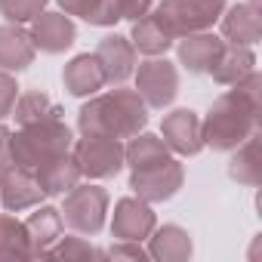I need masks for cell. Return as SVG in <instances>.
<instances>
[{
	"label": "cell",
	"instance_id": "obj_29",
	"mask_svg": "<svg viewBox=\"0 0 262 262\" xmlns=\"http://www.w3.org/2000/svg\"><path fill=\"white\" fill-rule=\"evenodd\" d=\"M47 4L50 0H0V16H4L7 22L22 25V22L37 19L47 10Z\"/></svg>",
	"mask_w": 262,
	"mask_h": 262
},
{
	"label": "cell",
	"instance_id": "obj_4",
	"mask_svg": "<svg viewBox=\"0 0 262 262\" xmlns=\"http://www.w3.org/2000/svg\"><path fill=\"white\" fill-rule=\"evenodd\" d=\"M222 13H225V0H161L151 10V16L167 28L173 40L194 31H210Z\"/></svg>",
	"mask_w": 262,
	"mask_h": 262
},
{
	"label": "cell",
	"instance_id": "obj_24",
	"mask_svg": "<svg viewBox=\"0 0 262 262\" xmlns=\"http://www.w3.org/2000/svg\"><path fill=\"white\" fill-rule=\"evenodd\" d=\"M59 7L65 16H77V19L99 25V28H111L114 22H120L117 0H59Z\"/></svg>",
	"mask_w": 262,
	"mask_h": 262
},
{
	"label": "cell",
	"instance_id": "obj_23",
	"mask_svg": "<svg viewBox=\"0 0 262 262\" xmlns=\"http://www.w3.org/2000/svg\"><path fill=\"white\" fill-rule=\"evenodd\" d=\"M129 43H133L136 53H142V56H167V50H170L176 40H173V37L167 34V28L148 13V16H142L139 22H133Z\"/></svg>",
	"mask_w": 262,
	"mask_h": 262
},
{
	"label": "cell",
	"instance_id": "obj_32",
	"mask_svg": "<svg viewBox=\"0 0 262 262\" xmlns=\"http://www.w3.org/2000/svg\"><path fill=\"white\" fill-rule=\"evenodd\" d=\"M105 256H114V259H120V256H126V259H151L148 250H142L136 241H117V244H111V250H105Z\"/></svg>",
	"mask_w": 262,
	"mask_h": 262
},
{
	"label": "cell",
	"instance_id": "obj_11",
	"mask_svg": "<svg viewBox=\"0 0 262 262\" xmlns=\"http://www.w3.org/2000/svg\"><path fill=\"white\" fill-rule=\"evenodd\" d=\"M102 65V74H105V83H114L120 86L126 77H133L136 71V47L129 43V37H120V34H108L99 40L96 53H93Z\"/></svg>",
	"mask_w": 262,
	"mask_h": 262
},
{
	"label": "cell",
	"instance_id": "obj_19",
	"mask_svg": "<svg viewBox=\"0 0 262 262\" xmlns=\"http://www.w3.org/2000/svg\"><path fill=\"white\" fill-rule=\"evenodd\" d=\"M34 179H37L40 191L53 198V194H65V191H71L83 176H80L77 161H74V158H71V151H68V155H59V158H53V161L40 164V167L34 170Z\"/></svg>",
	"mask_w": 262,
	"mask_h": 262
},
{
	"label": "cell",
	"instance_id": "obj_31",
	"mask_svg": "<svg viewBox=\"0 0 262 262\" xmlns=\"http://www.w3.org/2000/svg\"><path fill=\"white\" fill-rule=\"evenodd\" d=\"M117 4H120V19H129V22H139L155 10V0H117Z\"/></svg>",
	"mask_w": 262,
	"mask_h": 262
},
{
	"label": "cell",
	"instance_id": "obj_14",
	"mask_svg": "<svg viewBox=\"0 0 262 262\" xmlns=\"http://www.w3.org/2000/svg\"><path fill=\"white\" fill-rule=\"evenodd\" d=\"M219 22H222L225 43L256 47L262 37V16H259V7H253V4H237V7L225 10L219 16Z\"/></svg>",
	"mask_w": 262,
	"mask_h": 262
},
{
	"label": "cell",
	"instance_id": "obj_15",
	"mask_svg": "<svg viewBox=\"0 0 262 262\" xmlns=\"http://www.w3.org/2000/svg\"><path fill=\"white\" fill-rule=\"evenodd\" d=\"M222 47H225L222 37H216V34H210V31H194V34L179 37L176 53H179V62H182L191 74H207V71L213 68L216 56L222 53Z\"/></svg>",
	"mask_w": 262,
	"mask_h": 262
},
{
	"label": "cell",
	"instance_id": "obj_22",
	"mask_svg": "<svg viewBox=\"0 0 262 262\" xmlns=\"http://www.w3.org/2000/svg\"><path fill=\"white\" fill-rule=\"evenodd\" d=\"M228 176L241 185L256 188L262 182V151H259V133H253L250 139H244L234 148V158L228 164Z\"/></svg>",
	"mask_w": 262,
	"mask_h": 262
},
{
	"label": "cell",
	"instance_id": "obj_2",
	"mask_svg": "<svg viewBox=\"0 0 262 262\" xmlns=\"http://www.w3.org/2000/svg\"><path fill=\"white\" fill-rule=\"evenodd\" d=\"M145 123H148V105L136 90H123V86L93 96L77 111V126L83 136L96 133L111 139H133L145 129Z\"/></svg>",
	"mask_w": 262,
	"mask_h": 262
},
{
	"label": "cell",
	"instance_id": "obj_26",
	"mask_svg": "<svg viewBox=\"0 0 262 262\" xmlns=\"http://www.w3.org/2000/svg\"><path fill=\"white\" fill-rule=\"evenodd\" d=\"M62 108L40 90H28V93H19L16 105H13V117L19 126L25 123H37V120H50V117H59Z\"/></svg>",
	"mask_w": 262,
	"mask_h": 262
},
{
	"label": "cell",
	"instance_id": "obj_13",
	"mask_svg": "<svg viewBox=\"0 0 262 262\" xmlns=\"http://www.w3.org/2000/svg\"><path fill=\"white\" fill-rule=\"evenodd\" d=\"M43 191L34 179V173L19 170V167H7L4 170V188H0V207L10 213H22V210H34L40 204Z\"/></svg>",
	"mask_w": 262,
	"mask_h": 262
},
{
	"label": "cell",
	"instance_id": "obj_7",
	"mask_svg": "<svg viewBox=\"0 0 262 262\" xmlns=\"http://www.w3.org/2000/svg\"><path fill=\"white\" fill-rule=\"evenodd\" d=\"M136 93L148 108H167L179 93V71L164 56H148L145 62H136Z\"/></svg>",
	"mask_w": 262,
	"mask_h": 262
},
{
	"label": "cell",
	"instance_id": "obj_16",
	"mask_svg": "<svg viewBox=\"0 0 262 262\" xmlns=\"http://www.w3.org/2000/svg\"><path fill=\"white\" fill-rule=\"evenodd\" d=\"M34 40L31 34L16 25V22H7L0 25V68L4 71H25L31 62H34Z\"/></svg>",
	"mask_w": 262,
	"mask_h": 262
},
{
	"label": "cell",
	"instance_id": "obj_27",
	"mask_svg": "<svg viewBox=\"0 0 262 262\" xmlns=\"http://www.w3.org/2000/svg\"><path fill=\"white\" fill-rule=\"evenodd\" d=\"M0 259H34L28 228L16 216H0Z\"/></svg>",
	"mask_w": 262,
	"mask_h": 262
},
{
	"label": "cell",
	"instance_id": "obj_5",
	"mask_svg": "<svg viewBox=\"0 0 262 262\" xmlns=\"http://www.w3.org/2000/svg\"><path fill=\"white\" fill-rule=\"evenodd\" d=\"M62 222L77 234H99L108 219V191L99 185H74L65 191V207L59 210Z\"/></svg>",
	"mask_w": 262,
	"mask_h": 262
},
{
	"label": "cell",
	"instance_id": "obj_20",
	"mask_svg": "<svg viewBox=\"0 0 262 262\" xmlns=\"http://www.w3.org/2000/svg\"><path fill=\"white\" fill-rule=\"evenodd\" d=\"M25 228H28V241H31V253H34V259L37 256H43L59 237H62V228H65V222H62V213L56 210V207H34V213L25 219Z\"/></svg>",
	"mask_w": 262,
	"mask_h": 262
},
{
	"label": "cell",
	"instance_id": "obj_1",
	"mask_svg": "<svg viewBox=\"0 0 262 262\" xmlns=\"http://www.w3.org/2000/svg\"><path fill=\"white\" fill-rule=\"evenodd\" d=\"M259 108H262V77L253 68L244 80H237L228 93H222L207 120H201L204 145L213 151H234L244 139H250L259 126Z\"/></svg>",
	"mask_w": 262,
	"mask_h": 262
},
{
	"label": "cell",
	"instance_id": "obj_3",
	"mask_svg": "<svg viewBox=\"0 0 262 262\" xmlns=\"http://www.w3.org/2000/svg\"><path fill=\"white\" fill-rule=\"evenodd\" d=\"M71 145H74V133L62 123V117L25 123L19 133L10 136V167L34 173L40 164L68 155Z\"/></svg>",
	"mask_w": 262,
	"mask_h": 262
},
{
	"label": "cell",
	"instance_id": "obj_30",
	"mask_svg": "<svg viewBox=\"0 0 262 262\" xmlns=\"http://www.w3.org/2000/svg\"><path fill=\"white\" fill-rule=\"evenodd\" d=\"M16 99H19V83H16V77H13L10 71L0 68V120L13 114Z\"/></svg>",
	"mask_w": 262,
	"mask_h": 262
},
{
	"label": "cell",
	"instance_id": "obj_34",
	"mask_svg": "<svg viewBox=\"0 0 262 262\" xmlns=\"http://www.w3.org/2000/svg\"><path fill=\"white\" fill-rule=\"evenodd\" d=\"M4 170H7V167H0V188H4Z\"/></svg>",
	"mask_w": 262,
	"mask_h": 262
},
{
	"label": "cell",
	"instance_id": "obj_6",
	"mask_svg": "<svg viewBox=\"0 0 262 262\" xmlns=\"http://www.w3.org/2000/svg\"><path fill=\"white\" fill-rule=\"evenodd\" d=\"M71 158L80 167V176L86 179H111L123 170V145L111 136L86 133L71 145Z\"/></svg>",
	"mask_w": 262,
	"mask_h": 262
},
{
	"label": "cell",
	"instance_id": "obj_25",
	"mask_svg": "<svg viewBox=\"0 0 262 262\" xmlns=\"http://www.w3.org/2000/svg\"><path fill=\"white\" fill-rule=\"evenodd\" d=\"M167 158H170V148L164 145L161 136H151V133H136L129 139V145H123V164H129L133 170L164 164Z\"/></svg>",
	"mask_w": 262,
	"mask_h": 262
},
{
	"label": "cell",
	"instance_id": "obj_28",
	"mask_svg": "<svg viewBox=\"0 0 262 262\" xmlns=\"http://www.w3.org/2000/svg\"><path fill=\"white\" fill-rule=\"evenodd\" d=\"M90 256H105V250H96L93 244H86L83 237L77 234H68V237H59L40 259H90Z\"/></svg>",
	"mask_w": 262,
	"mask_h": 262
},
{
	"label": "cell",
	"instance_id": "obj_33",
	"mask_svg": "<svg viewBox=\"0 0 262 262\" xmlns=\"http://www.w3.org/2000/svg\"><path fill=\"white\" fill-rule=\"evenodd\" d=\"M10 126L0 123V167H10Z\"/></svg>",
	"mask_w": 262,
	"mask_h": 262
},
{
	"label": "cell",
	"instance_id": "obj_8",
	"mask_svg": "<svg viewBox=\"0 0 262 262\" xmlns=\"http://www.w3.org/2000/svg\"><path fill=\"white\" fill-rule=\"evenodd\" d=\"M182 182H185V170L173 158H167L164 164L145 167V170H133V176H129V188H133L145 204L170 201L182 188Z\"/></svg>",
	"mask_w": 262,
	"mask_h": 262
},
{
	"label": "cell",
	"instance_id": "obj_10",
	"mask_svg": "<svg viewBox=\"0 0 262 262\" xmlns=\"http://www.w3.org/2000/svg\"><path fill=\"white\" fill-rule=\"evenodd\" d=\"M161 139L170 151L182 155V158H194L204 148V136H201V117L191 108H176L164 117L161 123Z\"/></svg>",
	"mask_w": 262,
	"mask_h": 262
},
{
	"label": "cell",
	"instance_id": "obj_9",
	"mask_svg": "<svg viewBox=\"0 0 262 262\" xmlns=\"http://www.w3.org/2000/svg\"><path fill=\"white\" fill-rule=\"evenodd\" d=\"M158 219H155V210L142 201V198H120L117 207H114V216H111V234L117 241H148V234L155 231Z\"/></svg>",
	"mask_w": 262,
	"mask_h": 262
},
{
	"label": "cell",
	"instance_id": "obj_17",
	"mask_svg": "<svg viewBox=\"0 0 262 262\" xmlns=\"http://www.w3.org/2000/svg\"><path fill=\"white\" fill-rule=\"evenodd\" d=\"M62 83L71 96L83 99V96H96L102 86H105V74H102V65L93 53H83V56H74L65 71H62Z\"/></svg>",
	"mask_w": 262,
	"mask_h": 262
},
{
	"label": "cell",
	"instance_id": "obj_21",
	"mask_svg": "<svg viewBox=\"0 0 262 262\" xmlns=\"http://www.w3.org/2000/svg\"><path fill=\"white\" fill-rule=\"evenodd\" d=\"M148 241H151V244H148V256H151V259L182 262V259L191 256V237H188V231L179 228V225H164V228L155 225V231L148 234Z\"/></svg>",
	"mask_w": 262,
	"mask_h": 262
},
{
	"label": "cell",
	"instance_id": "obj_12",
	"mask_svg": "<svg viewBox=\"0 0 262 262\" xmlns=\"http://www.w3.org/2000/svg\"><path fill=\"white\" fill-rule=\"evenodd\" d=\"M28 34L34 40V50L56 56V53H65L74 43L77 28H74L71 16H65V13H47L43 10L37 19H31V31Z\"/></svg>",
	"mask_w": 262,
	"mask_h": 262
},
{
	"label": "cell",
	"instance_id": "obj_18",
	"mask_svg": "<svg viewBox=\"0 0 262 262\" xmlns=\"http://www.w3.org/2000/svg\"><path fill=\"white\" fill-rule=\"evenodd\" d=\"M256 68V56L253 47H237V43H225L222 53L216 56L213 68L207 74H213V80L219 86H234L237 80H244L250 71Z\"/></svg>",
	"mask_w": 262,
	"mask_h": 262
}]
</instances>
